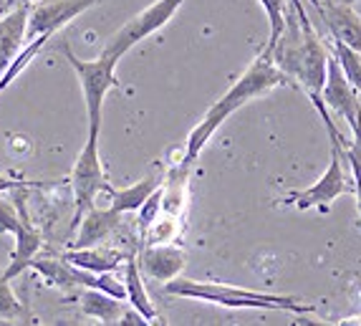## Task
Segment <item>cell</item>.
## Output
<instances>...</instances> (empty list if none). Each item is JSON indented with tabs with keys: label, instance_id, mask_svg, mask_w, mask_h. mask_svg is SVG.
I'll list each match as a JSON object with an SVG mask.
<instances>
[{
	"label": "cell",
	"instance_id": "1",
	"mask_svg": "<svg viewBox=\"0 0 361 326\" xmlns=\"http://www.w3.org/2000/svg\"><path fill=\"white\" fill-rule=\"evenodd\" d=\"M288 81L290 79L278 68L276 59H273V49L265 46V49L255 56L253 64L243 71L240 79L235 81L223 97L207 109L197 127L190 132L187 145H185V155H182V159L177 164H182V167H192L195 159L200 157V152L205 150L207 142L212 139V134L220 129V124H223L230 114H235V111H238L240 107H245L247 102L263 97V94H268V91L276 89V86L288 84Z\"/></svg>",
	"mask_w": 361,
	"mask_h": 326
},
{
	"label": "cell",
	"instance_id": "2",
	"mask_svg": "<svg viewBox=\"0 0 361 326\" xmlns=\"http://www.w3.org/2000/svg\"><path fill=\"white\" fill-rule=\"evenodd\" d=\"M169 296L197 298V301L217 303L228 308H271V311H290V314H316V306L303 303L298 296H278V294H260V291L240 289V286L220 284V281H192V278H172L164 284Z\"/></svg>",
	"mask_w": 361,
	"mask_h": 326
},
{
	"label": "cell",
	"instance_id": "3",
	"mask_svg": "<svg viewBox=\"0 0 361 326\" xmlns=\"http://www.w3.org/2000/svg\"><path fill=\"white\" fill-rule=\"evenodd\" d=\"M308 99H311V104L321 114L326 132H329V139H331V159H329V167H326V172L319 177V182H313L311 188H306V190H293V193H288L283 203H290V205H295L298 210H311V207H316L319 212H329L338 195L351 193L354 188L346 182L343 152H341L343 137L338 134L336 124H334L331 114H329V107H326V102L321 99V94H308Z\"/></svg>",
	"mask_w": 361,
	"mask_h": 326
},
{
	"label": "cell",
	"instance_id": "4",
	"mask_svg": "<svg viewBox=\"0 0 361 326\" xmlns=\"http://www.w3.org/2000/svg\"><path fill=\"white\" fill-rule=\"evenodd\" d=\"M61 54L66 56L71 68L76 71V79L84 91V104H86V119H89V132L99 134L102 132V114H104V99L111 89H119V79H116V64L119 59L109 54H99V59L84 61L78 59L71 51L66 41L59 46Z\"/></svg>",
	"mask_w": 361,
	"mask_h": 326
},
{
	"label": "cell",
	"instance_id": "5",
	"mask_svg": "<svg viewBox=\"0 0 361 326\" xmlns=\"http://www.w3.org/2000/svg\"><path fill=\"white\" fill-rule=\"evenodd\" d=\"M71 193H73V220H71V233L78 228L81 217L86 215V210L97 205V198L109 188L106 172H104L102 157H99V134L86 137L84 150L78 152L76 164L71 169Z\"/></svg>",
	"mask_w": 361,
	"mask_h": 326
},
{
	"label": "cell",
	"instance_id": "6",
	"mask_svg": "<svg viewBox=\"0 0 361 326\" xmlns=\"http://www.w3.org/2000/svg\"><path fill=\"white\" fill-rule=\"evenodd\" d=\"M185 0H154L152 6H147L145 11H139L134 18H129L127 23L116 30L114 36L109 38V43L104 46V54L121 59L129 49H134L139 41L149 38L152 33H157L159 28L175 18V13L182 8Z\"/></svg>",
	"mask_w": 361,
	"mask_h": 326
},
{
	"label": "cell",
	"instance_id": "7",
	"mask_svg": "<svg viewBox=\"0 0 361 326\" xmlns=\"http://www.w3.org/2000/svg\"><path fill=\"white\" fill-rule=\"evenodd\" d=\"M99 0H36L28 8V23H25V41H33L38 36L54 38L63 25L78 18Z\"/></svg>",
	"mask_w": 361,
	"mask_h": 326
},
{
	"label": "cell",
	"instance_id": "8",
	"mask_svg": "<svg viewBox=\"0 0 361 326\" xmlns=\"http://www.w3.org/2000/svg\"><path fill=\"white\" fill-rule=\"evenodd\" d=\"M25 193H28V190H23V188L11 190V198H13V203L18 205L23 223H20L18 233H16V248H13L11 260H8V266L3 268V276H6L8 281H13V278L20 276L25 268H30V260L38 255V250H41V243H43L41 241V230L33 225V220H30V215H28Z\"/></svg>",
	"mask_w": 361,
	"mask_h": 326
},
{
	"label": "cell",
	"instance_id": "9",
	"mask_svg": "<svg viewBox=\"0 0 361 326\" xmlns=\"http://www.w3.org/2000/svg\"><path fill=\"white\" fill-rule=\"evenodd\" d=\"M321 97H324L326 107L334 109L341 119H346V124H351L356 116V109H359V91L354 89V86L349 84V79H346V73H343L341 64H338V59L334 56H329V73H326V84L324 89H321Z\"/></svg>",
	"mask_w": 361,
	"mask_h": 326
},
{
	"label": "cell",
	"instance_id": "10",
	"mask_svg": "<svg viewBox=\"0 0 361 326\" xmlns=\"http://www.w3.org/2000/svg\"><path fill=\"white\" fill-rule=\"evenodd\" d=\"M187 263V255L175 243H147L142 255H139V268L154 281H172L182 273Z\"/></svg>",
	"mask_w": 361,
	"mask_h": 326
},
{
	"label": "cell",
	"instance_id": "11",
	"mask_svg": "<svg viewBox=\"0 0 361 326\" xmlns=\"http://www.w3.org/2000/svg\"><path fill=\"white\" fill-rule=\"evenodd\" d=\"M319 16L324 18L331 38L361 51V16L341 0H321Z\"/></svg>",
	"mask_w": 361,
	"mask_h": 326
},
{
	"label": "cell",
	"instance_id": "12",
	"mask_svg": "<svg viewBox=\"0 0 361 326\" xmlns=\"http://www.w3.org/2000/svg\"><path fill=\"white\" fill-rule=\"evenodd\" d=\"M121 223V212H116L114 207H91L86 210V215L81 217L78 228L73 230L76 238H73L71 248H89L99 246V243L106 241Z\"/></svg>",
	"mask_w": 361,
	"mask_h": 326
},
{
	"label": "cell",
	"instance_id": "13",
	"mask_svg": "<svg viewBox=\"0 0 361 326\" xmlns=\"http://www.w3.org/2000/svg\"><path fill=\"white\" fill-rule=\"evenodd\" d=\"M28 8L20 6L8 11L0 18V76L11 66V61L18 56L25 43V23H28Z\"/></svg>",
	"mask_w": 361,
	"mask_h": 326
},
{
	"label": "cell",
	"instance_id": "14",
	"mask_svg": "<svg viewBox=\"0 0 361 326\" xmlns=\"http://www.w3.org/2000/svg\"><path fill=\"white\" fill-rule=\"evenodd\" d=\"M132 253H124L119 248H109V246H89V248H68L63 258L71 260L73 266L86 268V271L94 273H106V271H116L121 260H127Z\"/></svg>",
	"mask_w": 361,
	"mask_h": 326
},
{
	"label": "cell",
	"instance_id": "15",
	"mask_svg": "<svg viewBox=\"0 0 361 326\" xmlns=\"http://www.w3.org/2000/svg\"><path fill=\"white\" fill-rule=\"evenodd\" d=\"M162 182H164L162 175H147L145 180H139V182H134V185H129V188H121V190L109 185V188L104 190V195L109 198V207H114L116 212L124 215V212H137L157 188H162Z\"/></svg>",
	"mask_w": 361,
	"mask_h": 326
},
{
	"label": "cell",
	"instance_id": "16",
	"mask_svg": "<svg viewBox=\"0 0 361 326\" xmlns=\"http://www.w3.org/2000/svg\"><path fill=\"white\" fill-rule=\"evenodd\" d=\"M124 286H127V301L132 308H137L139 314L145 316L149 324H159V314H157L154 303H152L149 294L145 289V281H142V268H139V260L134 255L127 258V266H124Z\"/></svg>",
	"mask_w": 361,
	"mask_h": 326
},
{
	"label": "cell",
	"instance_id": "17",
	"mask_svg": "<svg viewBox=\"0 0 361 326\" xmlns=\"http://www.w3.org/2000/svg\"><path fill=\"white\" fill-rule=\"evenodd\" d=\"M78 306H81V311L86 316L99 319L102 324H119L124 311H127L121 298L111 296V294H104L99 289H84V294L78 296Z\"/></svg>",
	"mask_w": 361,
	"mask_h": 326
},
{
	"label": "cell",
	"instance_id": "18",
	"mask_svg": "<svg viewBox=\"0 0 361 326\" xmlns=\"http://www.w3.org/2000/svg\"><path fill=\"white\" fill-rule=\"evenodd\" d=\"M331 51H334V56L338 59V64H341V68H343V73H346L349 84L361 94V51L351 49V46L336 41V38H331Z\"/></svg>",
	"mask_w": 361,
	"mask_h": 326
},
{
	"label": "cell",
	"instance_id": "19",
	"mask_svg": "<svg viewBox=\"0 0 361 326\" xmlns=\"http://www.w3.org/2000/svg\"><path fill=\"white\" fill-rule=\"evenodd\" d=\"M28 316V308L13 294L11 281L3 276V268H0V321H25Z\"/></svg>",
	"mask_w": 361,
	"mask_h": 326
},
{
	"label": "cell",
	"instance_id": "20",
	"mask_svg": "<svg viewBox=\"0 0 361 326\" xmlns=\"http://www.w3.org/2000/svg\"><path fill=\"white\" fill-rule=\"evenodd\" d=\"M260 6L265 8L268 23H271V38H268L265 46L276 49V43L281 41V33L286 28V11H288V6H286V0H260Z\"/></svg>",
	"mask_w": 361,
	"mask_h": 326
},
{
	"label": "cell",
	"instance_id": "21",
	"mask_svg": "<svg viewBox=\"0 0 361 326\" xmlns=\"http://www.w3.org/2000/svg\"><path fill=\"white\" fill-rule=\"evenodd\" d=\"M137 212H139V236H142V241H145L147 233H149V228L154 225V220L159 217V212H162V188H157L154 193L145 200V205L139 207Z\"/></svg>",
	"mask_w": 361,
	"mask_h": 326
},
{
	"label": "cell",
	"instance_id": "22",
	"mask_svg": "<svg viewBox=\"0 0 361 326\" xmlns=\"http://www.w3.org/2000/svg\"><path fill=\"white\" fill-rule=\"evenodd\" d=\"M23 217H20V210L16 203H8V200H0V233H18Z\"/></svg>",
	"mask_w": 361,
	"mask_h": 326
},
{
	"label": "cell",
	"instance_id": "23",
	"mask_svg": "<svg viewBox=\"0 0 361 326\" xmlns=\"http://www.w3.org/2000/svg\"><path fill=\"white\" fill-rule=\"evenodd\" d=\"M56 180H25V177H8L0 175V193H11V190H41V188H54Z\"/></svg>",
	"mask_w": 361,
	"mask_h": 326
},
{
	"label": "cell",
	"instance_id": "24",
	"mask_svg": "<svg viewBox=\"0 0 361 326\" xmlns=\"http://www.w3.org/2000/svg\"><path fill=\"white\" fill-rule=\"evenodd\" d=\"M341 152H343V159L351 167V177H354V190H356V207L361 212V157L356 152H351L349 147H343V139H341Z\"/></svg>",
	"mask_w": 361,
	"mask_h": 326
},
{
	"label": "cell",
	"instance_id": "25",
	"mask_svg": "<svg viewBox=\"0 0 361 326\" xmlns=\"http://www.w3.org/2000/svg\"><path fill=\"white\" fill-rule=\"evenodd\" d=\"M36 0H8V6H11V11L13 8H20V6H33Z\"/></svg>",
	"mask_w": 361,
	"mask_h": 326
},
{
	"label": "cell",
	"instance_id": "26",
	"mask_svg": "<svg viewBox=\"0 0 361 326\" xmlns=\"http://www.w3.org/2000/svg\"><path fill=\"white\" fill-rule=\"evenodd\" d=\"M11 11V6H8V0H0V18L6 16V13Z\"/></svg>",
	"mask_w": 361,
	"mask_h": 326
},
{
	"label": "cell",
	"instance_id": "27",
	"mask_svg": "<svg viewBox=\"0 0 361 326\" xmlns=\"http://www.w3.org/2000/svg\"><path fill=\"white\" fill-rule=\"evenodd\" d=\"M341 3H349V6H354V3H359V0H341Z\"/></svg>",
	"mask_w": 361,
	"mask_h": 326
}]
</instances>
